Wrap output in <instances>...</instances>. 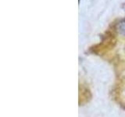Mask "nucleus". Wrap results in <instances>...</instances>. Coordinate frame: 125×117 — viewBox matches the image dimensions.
<instances>
[{"mask_svg": "<svg viewBox=\"0 0 125 117\" xmlns=\"http://www.w3.org/2000/svg\"><path fill=\"white\" fill-rule=\"evenodd\" d=\"M117 30H118L120 34L125 36V20H121L118 23V25H117Z\"/></svg>", "mask_w": 125, "mask_h": 117, "instance_id": "1", "label": "nucleus"}]
</instances>
